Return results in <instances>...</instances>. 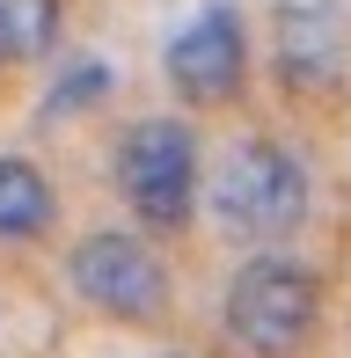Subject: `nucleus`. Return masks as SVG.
<instances>
[{"instance_id":"obj_2","label":"nucleus","mask_w":351,"mask_h":358,"mask_svg":"<svg viewBox=\"0 0 351 358\" xmlns=\"http://www.w3.org/2000/svg\"><path fill=\"white\" fill-rule=\"evenodd\" d=\"M322 329V278L285 249H257L220 292V336L242 358H300Z\"/></svg>"},{"instance_id":"obj_4","label":"nucleus","mask_w":351,"mask_h":358,"mask_svg":"<svg viewBox=\"0 0 351 358\" xmlns=\"http://www.w3.org/2000/svg\"><path fill=\"white\" fill-rule=\"evenodd\" d=\"M66 292L103 322H162L169 315V264L139 227H88L66 249Z\"/></svg>"},{"instance_id":"obj_5","label":"nucleus","mask_w":351,"mask_h":358,"mask_svg":"<svg viewBox=\"0 0 351 358\" xmlns=\"http://www.w3.org/2000/svg\"><path fill=\"white\" fill-rule=\"evenodd\" d=\"M162 73H169V88L183 95L190 110L234 103V95L249 88V22H242V8H234V0H205L169 37Z\"/></svg>"},{"instance_id":"obj_3","label":"nucleus","mask_w":351,"mask_h":358,"mask_svg":"<svg viewBox=\"0 0 351 358\" xmlns=\"http://www.w3.org/2000/svg\"><path fill=\"white\" fill-rule=\"evenodd\" d=\"M110 176H117L124 205L147 234H183L190 213H198V190H205V154H198V132L169 110L154 117H132L110 146Z\"/></svg>"},{"instance_id":"obj_7","label":"nucleus","mask_w":351,"mask_h":358,"mask_svg":"<svg viewBox=\"0 0 351 358\" xmlns=\"http://www.w3.org/2000/svg\"><path fill=\"white\" fill-rule=\"evenodd\" d=\"M52 220H59V198H52V183H44V169L22 161V154H0V249L44 241Z\"/></svg>"},{"instance_id":"obj_8","label":"nucleus","mask_w":351,"mask_h":358,"mask_svg":"<svg viewBox=\"0 0 351 358\" xmlns=\"http://www.w3.org/2000/svg\"><path fill=\"white\" fill-rule=\"evenodd\" d=\"M66 37V8L59 0H0V66H37Z\"/></svg>"},{"instance_id":"obj_1","label":"nucleus","mask_w":351,"mask_h":358,"mask_svg":"<svg viewBox=\"0 0 351 358\" xmlns=\"http://www.w3.org/2000/svg\"><path fill=\"white\" fill-rule=\"evenodd\" d=\"M198 205H205V220L220 227V241L285 249V241L308 227V213H315V176H308V161H300L285 139L249 132V139H234L227 154L205 169Z\"/></svg>"},{"instance_id":"obj_10","label":"nucleus","mask_w":351,"mask_h":358,"mask_svg":"<svg viewBox=\"0 0 351 358\" xmlns=\"http://www.w3.org/2000/svg\"><path fill=\"white\" fill-rule=\"evenodd\" d=\"M162 358H183V351H162Z\"/></svg>"},{"instance_id":"obj_6","label":"nucleus","mask_w":351,"mask_h":358,"mask_svg":"<svg viewBox=\"0 0 351 358\" xmlns=\"http://www.w3.org/2000/svg\"><path fill=\"white\" fill-rule=\"evenodd\" d=\"M271 66L285 88L329 95L351 73V15L337 0H278L271 15Z\"/></svg>"},{"instance_id":"obj_9","label":"nucleus","mask_w":351,"mask_h":358,"mask_svg":"<svg viewBox=\"0 0 351 358\" xmlns=\"http://www.w3.org/2000/svg\"><path fill=\"white\" fill-rule=\"evenodd\" d=\"M103 88H110V73L88 59V66L73 73V80H59V88H52V110H73V103H88V95H103Z\"/></svg>"}]
</instances>
